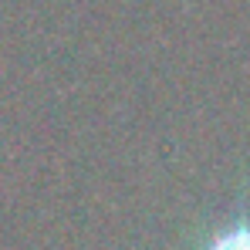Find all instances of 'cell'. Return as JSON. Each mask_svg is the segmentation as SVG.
<instances>
[{
    "instance_id": "1",
    "label": "cell",
    "mask_w": 250,
    "mask_h": 250,
    "mask_svg": "<svg viewBox=\"0 0 250 250\" xmlns=\"http://www.w3.org/2000/svg\"><path fill=\"white\" fill-rule=\"evenodd\" d=\"M207 250H250V223H237V227L220 230L207 244Z\"/></svg>"
}]
</instances>
